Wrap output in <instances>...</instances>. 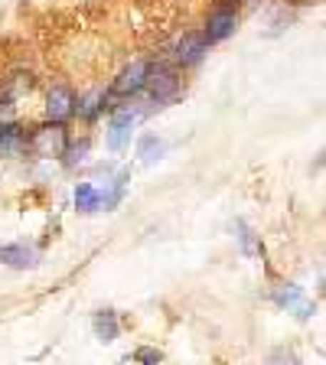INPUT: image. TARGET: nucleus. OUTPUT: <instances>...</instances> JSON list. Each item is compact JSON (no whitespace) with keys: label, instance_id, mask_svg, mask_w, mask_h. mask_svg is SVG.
I'll use <instances>...</instances> for the list:
<instances>
[{"label":"nucleus","instance_id":"obj_6","mask_svg":"<svg viewBox=\"0 0 326 365\" xmlns=\"http://www.w3.org/2000/svg\"><path fill=\"white\" fill-rule=\"evenodd\" d=\"M46 114H49L53 124L68 121V118L76 114V95H72L66 85H56V88L49 91V98H46Z\"/></svg>","mask_w":326,"mask_h":365},{"label":"nucleus","instance_id":"obj_8","mask_svg":"<svg viewBox=\"0 0 326 365\" xmlns=\"http://www.w3.org/2000/svg\"><path fill=\"white\" fill-rule=\"evenodd\" d=\"M0 261L10 267H33L36 264V251H33L30 245L14 242V245H4V248H0Z\"/></svg>","mask_w":326,"mask_h":365},{"label":"nucleus","instance_id":"obj_10","mask_svg":"<svg viewBox=\"0 0 326 365\" xmlns=\"http://www.w3.org/2000/svg\"><path fill=\"white\" fill-rule=\"evenodd\" d=\"M76 205L82 212H95L101 209V190L98 186H91V182H78L76 186Z\"/></svg>","mask_w":326,"mask_h":365},{"label":"nucleus","instance_id":"obj_13","mask_svg":"<svg viewBox=\"0 0 326 365\" xmlns=\"http://www.w3.org/2000/svg\"><path fill=\"white\" fill-rule=\"evenodd\" d=\"M23 140V134H20V128H14V124H4L0 121V153H10L16 144Z\"/></svg>","mask_w":326,"mask_h":365},{"label":"nucleus","instance_id":"obj_1","mask_svg":"<svg viewBox=\"0 0 326 365\" xmlns=\"http://www.w3.org/2000/svg\"><path fill=\"white\" fill-rule=\"evenodd\" d=\"M183 82L180 76H176V68L170 66H151V72H147V82H144V91L151 95V101H157V108L170 105V101L180 95Z\"/></svg>","mask_w":326,"mask_h":365},{"label":"nucleus","instance_id":"obj_4","mask_svg":"<svg viewBox=\"0 0 326 365\" xmlns=\"http://www.w3.org/2000/svg\"><path fill=\"white\" fill-rule=\"evenodd\" d=\"M30 147L36 157H62L66 153V134H62L59 124L53 128H39L36 134L30 137Z\"/></svg>","mask_w":326,"mask_h":365},{"label":"nucleus","instance_id":"obj_7","mask_svg":"<svg viewBox=\"0 0 326 365\" xmlns=\"http://www.w3.org/2000/svg\"><path fill=\"white\" fill-rule=\"evenodd\" d=\"M147 72H151V62L147 59L131 62L121 76H118V82H114L111 91L114 95H137V91L144 88V82H147Z\"/></svg>","mask_w":326,"mask_h":365},{"label":"nucleus","instance_id":"obj_11","mask_svg":"<svg viewBox=\"0 0 326 365\" xmlns=\"http://www.w3.org/2000/svg\"><path fill=\"white\" fill-rule=\"evenodd\" d=\"M95 333H98L101 342H111L114 336H118V319H114L111 310H101L98 317H95Z\"/></svg>","mask_w":326,"mask_h":365},{"label":"nucleus","instance_id":"obj_17","mask_svg":"<svg viewBox=\"0 0 326 365\" xmlns=\"http://www.w3.org/2000/svg\"><path fill=\"white\" fill-rule=\"evenodd\" d=\"M274 365H297V359H294V356H287V359L277 356V359H274Z\"/></svg>","mask_w":326,"mask_h":365},{"label":"nucleus","instance_id":"obj_3","mask_svg":"<svg viewBox=\"0 0 326 365\" xmlns=\"http://www.w3.org/2000/svg\"><path fill=\"white\" fill-rule=\"evenodd\" d=\"M205 53H209V43L203 39V33H190V36H183L173 46V62L183 68H190V66H199L205 59Z\"/></svg>","mask_w":326,"mask_h":365},{"label":"nucleus","instance_id":"obj_9","mask_svg":"<svg viewBox=\"0 0 326 365\" xmlns=\"http://www.w3.org/2000/svg\"><path fill=\"white\" fill-rule=\"evenodd\" d=\"M167 153V140L157 134H144L141 137V144H137V157L144 160V163H153V160H160Z\"/></svg>","mask_w":326,"mask_h":365},{"label":"nucleus","instance_id":"obj_12","mask_svg":"<svg viewBox=\"0 0 326 365\" xmlns=\"http://www.w3.org/2000/svg\"><path fill=\"white\" fill-rule=\"evenodd\" d=\"M101 101H105V95H101V91H91V95H85V98L76 101V114L78 118H95V114L105 108Z\"/></svg>","mask_w":326,"mask_h":365},{"label":"nucleus","instance_id":"obj_14","mask_svg":"<svg viewBox=\"0 0 326 365\" xmlns=\"http://www.w3.org/2000/svg\"><path fill=\"white\" fill-rule=\"evenodd\" d=\"M274 300L281 307H297V304H304V294H300V287H294V284H284V287L274 294Z\"/></svg>","mask_w":326,"mask_h":365},{"label":"nucleus","instance_id":"obj_15","mask_svg":"<svg viewBox=\"0 0 326 365\" xmlns=\"http://www.w3.org/2000/svg\"><path fill=\"white\" fill-rule=\"evenodd\" d=\"M235 228H238V242H242L245 255H255V238H251V228L245 225V222H235Z\"/></svg>","mask_w":326,"mask_h":365},{"label":"nucleus","instance_id":"obj_16","mask_svg":"<svg viewBox=\"0 0 326 365\" xmlns=\"http://www.w3.org/2000/svg\"><path fill=\"white\" fill-rule=\"evenodd\" d=\"M85 153H88V140H82V144H78V147H72V157H68L66 163H68V167H72L76 160H78V163H82V160H85Z\"/></svg>","mask_w":326,"mask_h":365},{"label":"nucleus","instance_id":"obj_2","mask_svg":"<svg viewBox=\"0 0 326 365\" xmlns=\"http://www.w3.org/2000/svg\"><path fill=\"white\" fill-rule=\"evenodd\" d=\"M238 26V10L232 7V4H219V7L209 14V20H205V30H203V39L209 46L222 43V39H228L232 33H235Z\"/></svg>","mask_w":326,"mask_h":365},{"label":"nucleus","instance_id":"obj_5","mask_svg":"<svg viewBox=\"0 0 326 365\" xmlns=\"http://www.w3.org/2000/svg\"><path fill=\"white\" fill-rule=\"evenodd\" d=\"M137 118H141V111H137V108H121V111H114L111 134H108L111 150H124V147L131 144V128L137 124Z\"/></svg>","mask_w":326,"mask_h":365}]
</instances>
